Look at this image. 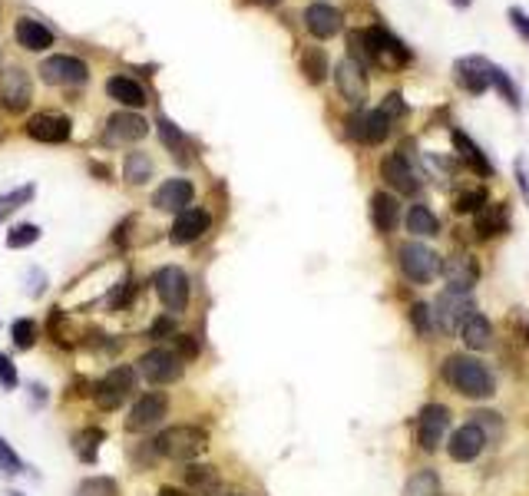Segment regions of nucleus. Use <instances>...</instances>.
<instances>
[{
    "mask_svg": "<svg viewBox=\"0 0 529 496\" xmlns=\"http://www.w3.org/2000/svg\"><path fill=\"white\" fill-rule=\"evenodd\" d=\"M347 56L357 66H377V70H407L414 64V50L404 44L394 30L384 24H371L364 30L347 34Z\"/></svg>",
    "mask_w": 529,
    "mask_h": 496,
    "instance_id": "f257e3e1",
    "label": "nucleus"
},
{
    "mask_svg": "<svg viewBox=\"0 0 529 496\" xmlns=\"http://www.w3.org/2000/svg\"><path fill=\"white\" fill-rule=\"evenodd\" d=\"M440 374L466 401H486V397H493V387H496L490 368L480 358H470V354H450Z\"/></svg>",
    "mask_w": 529,
    "mask_h": 496,
    "instance_id": "f03ea898",
    "label": "nucleus"
},
{
    "mask_svg": "<svg viewBox=\"0 0 529 496\" xmlns=\"http://www.w3.org/2000/svg\"><path fill=\"white\" fill-rule=\"evenodd\" d=\"M205 447H209V433L202 431V427H195V423L165 427L153 441V451L165 460H175V463H192L199 453H205Z\"/></svg>",
    "mask_w": 529,
    "mask_h": 496,
    "instance_id": "7ed1b4c3",
    "label": "nucleus"
},
{
    "mask_svg": "<svg viewBox=\"0 0 529 496\" xmlns=\"http://www.w3.org/2000/svg\"><path fill=\"white\" fill-rule=\"evenodd\" d=\"M381 179L391 185L394 193L417 195L424 185V169L417 165V156H411V143H404L397 153H387L381 159Z\"/></svg>",
    "mask_w": 529,
    "mask_h": 496,
    "instance_id": "20e7f679",
    "label": "nucleus"
},
{
    "mask_svg": "<svg viewBox=\"0 0 529 496\" xmlns=\"http://www.w3.org/2000/svg\"><path fill=\"white\" fill-rule=\"evenodd\" d=\"M136 381H139L136 364H116L103 381L93 384L90 397H93V404H96V411L110 413V411H116V407H123V401L136 391Z\"/></svg>",
    "mask_w": 529,
    "mask_h": 496,
    "instance_id": "39448f33",
    "label": "nucleus"
},
{
    "mask_svg": "<svg viewBox=\"0 0 529 496\" xmlns=\"http://www.w3.org/2000/svg\"><path fill=\"white\" fill-rule=\"evenodd\" d=\"M397 265H401L407 282H414V285H430V282L440 275V265H444V262H440V255L430 245L411 239L397 248Z\"/></svg>",
    "mask_w": 529,
    "mask_h": 496,
    "instance_id": "423d86ee",
    "label": "nucleus"
},
{
    "mask_svg": "<svg viewBox=\"0 0 529 496\" xmlns=\"http://www.w3.org/2000/svg\"><path fill=\"white\" fill-rule=\"evenodd\" d=\"M136 371L146 377L149 384L163 387V384H175L185 371V361L175 354V348H165V344H155V348L143 351L136 361Z\"/></svg>",
    "mask_w": 529,
    "mask_h": 496,
    "instance_id": "0eeeda50",
    "label": "nucleus"
},
{
    "mask_svg": "<svg viewBox=\"0 0 529 496\" xmlns=\"http://www.w3.org/2000/svg\"><path fill=\"white\" fill-rule=\"evenodd\" d=\"M153 288L169 314H183L189 308V275L179 265H163L153 275Z\"/></svg>",
    "mask_w": 529,
    "mask_h": 496,
    "instance_id": "6e6552de",
    "label": "nucleus"
},
{
    "mask_svg": "<svg viewBox=\"0 0 529 496\" xmlns=\"http://www.w3.org/2000/svg\"><path fill=\"white\" fill-rule=\"evenodd\" d=\"M474 312H476V304H474V298H470V292L444 288L440 298L434 302V324H437L440 331H447V334H456L460 324H464Z\"/></svg>",
    "mask_w": 529,
    "mask_h": 496,
    "instance_id": "1a4fd4ad",
    "label": "nucleus"
},
{
    "mask_svg": "<svg viewBox=\"0 0 529 496\" xmlns=\"http://www.w3.org/2000/svg\"><path fill=\"white\" fill-rule=\"evenodd\" d=\"M394 120L381 110H354L347 116V136L361 143V146H381L391 136Z\"/></svg>",
    "mask_w": 529,
    "mask_h": 496,
    "instance_id": "9d476101",
    "label": "nucleus"
},
{
    "mask_svg": "<svg viewBox=\"0 0 529 496\" xmlns=\"http://www.w3.org/2000/svg\"><path fill=\"white\" fill-rule=\"evenodd\" d=\"M37 74L50 86H83V83L90 80V66L83 64L80 56L56 54V56H46Z\"/></svg>",
    "mask_w": 529,
    "mask_h": 496,
    "instance_id": "9b49d317",
    "label": "nucleus"
},
{
    "mask_svg": "<svg viewBox=\"0 0 529 496\" xmlns=\"http://www.w3.org/2000/svg\"><path fill=\"white\" fill-rule=\"evenodd\" d=\"M34 100V83L24 66L0 70V106L7 113H24Z\"/></svg>",
    "mask_w": 529,
    "mask_h": 496,
    "instance_id": "f8f14e48",
    "label": "nucleus"
},
{
    "mask_svg": "<svg viewBox=\"0 0 529 496\" xmlns=\"http://www.w3.org/2000/svg\"><path fill=\"white\" fill-rule=\"evenodd\" d=\"M450 411L444 404H424L417 413V447L424 453L440 451V443L447 437Z\"/></svg>",
    "mask_w": 529,
    "mask_h": 496,
    "instance_id": "ddd939ff",
    "label": "nucleus"
},
{
    "mask_svg": "<svg viewBox=\"0 0 529 496\" xmlns=\"http://www.w3.org/2000/svg\"><path fill=\"white\" fill-rule=\"evenodd\" d=\"M490 76H493V60L480 54H470V56H460L454 64V80L456 86L470 96H484L490 90Z\"/></svg>",
    "mask_w": 529,
    "mask_h": 496,
    "instance_id": "4468645a",
    "label": "nucleus"
},
{
    "mask_svg": "<svg viewBox=\"0 0 529 496\" xmlns=\"http://www.w3.org/2000/svg\"><path fill=\"white\" fill-rule=\"evenodd\" d=\"M165 413H169V397H165L163 391H149V394L139 397L136 404H133V411H129L126 431L129 433L153 431V427H159V423L165 421Z\"/></svg>",
    "mask_w": 529,
    "mask_h": 496,
    "instance_id": "2eb2a0df",
    "label": "nucleus"
},
{
    "mask_svg": "<svg viewBox=\"0 0 529 496\" xmlns=\"http://www.w3.org/2000/svg\"><path fill=\"white\" fill-rule=\"evenodd\" d=\"M149 136V123L133 110L113 113L106 120V129H103V143L106 146H133L139 139Z\"/></svg>",
    "mask_w": 529,
    "mask_h": 496,
    "instance_id": "dca6fc26",
    "label": "nucleus"
},
{
    "mask_svg": "<svg viewBox=\"0 0 529 496\" xmlns=\"http://www.w3.org/2000/svg\"><path fill=\"white\" fill-rule=\"evenodd\" d=\"M70 133H74V120L64 116V113L44 110V113H34L27 120V136L34 143H44V146H60V143L70 139Z\"/></svg>",
    "mask_w": 529,
    "mask_h": 496,
    "instance_id": "f3484780",
    "label": "nucleus"
},
{
    "mask_svg": "<svg viewBox=\"0 0 529 496\" xmlns=\"http://www.w3.org/2000/svg\"><path fill=\"white\" fill-rule=\"evenodd\" d=\"M334 83H338L341 100H347V106L364 110V103H367V74H364V66H357L351 56H344V60H338V66H334Z\"/></svg>",
    "mask_w": 529,
    "mask_h": 496,
    "instance_id": "a211bd4d",
    "label": "nucleus"
},
{
    "mask_svg": "<svg viewBox=\"0 0 529 496\" xmlns=\"http://www.w3.org/2000/svg\"><path fill=\"white\" fill-rule=\"evenodd\" d=\"M304 30H308L314 40H331L344 30V14H341L334 4H324V0H314L304 7Z\"/></svg>",
    "mask_w": 529,
    "mask_h": 496,
    "instance_id": "6ab92c4d",
    "label": "nucleus"
},
{
    "mask_svg": "<svg viewBox=\"0 0 529 496\" xmlns=\"http://www.w3.org/2000/svg\"><path fill=\"white\" fill-rule=\"evenodd\" d=\"M212 229V215L199 205H189L185 212H179L173 222V229H169V242L173 245H192V242H199L205 232Z\"/></svg>",
    "mask_w": 529,
    "mask_h": 496,
    "instance_id": "aec40b11",
    "label": "nucleus"
},
{
    "mask_svg": "<svg viewBox=\"0 0 529 496\" xmlns=\"http://www.w3.org/2000/svg\"><path fill=\"white\" fill-rule=\"evenodd\" d=\"M486 447V433L476 427V423H464V427H456L450 433L447 441V453L454 463H474Z\"/></svg>",
    "mask_w": 529,
    "mask_h": 496,
    "instance_id": "412c9836",
    "label": "nucleus"
},
{
    "mask_svg": "<svg viewBox=\"0 0 529 496\" xmlns=\"http://www.w3.org/2000/svg\"><path fill=\"white\" fill-rule=\"evenodd\" d=\"M192 199H195V185L189 183V179H165L159 189L153 193V205L159 212H185L192 205Z\"/></svg>",
    "mask_w": 529,
    "mask_h": 496,
    "instance_id": "4be33fe9",
    "label": "nucleus"
},
{
    "mask_svg": "<svg viewBox=\"0 0 529 496\" xmlns=\"http://www.w3.org/2000/svg\"><path fill=\"white\" fill-rule=\"evenodd\" d=\"M450 139H454L456 159H460V163H464L466 169H474V173L484 175V179H490V175L496 173L493 159L486 156L484 149L476 146V139L470 136V133H464V129H454V133H450Z\"/></svg>",
    "mask_w": 529,
    "mask_h": 496,
    "instance_id": "5701e85b",
    "label": "nucleus"
},
{
    "mask_svg": "<svg viewBox=\"0 0 529 496\" xmlns=\"http://www.w3.org/2000/svg\"><path fill=\"white\" fill-rule=\"evenodd\" d=\"M440 275L447 278V288L456 292H470V288L480 282V262L474 255H450L444 265H440Z\"/></svg>",
    "mask_w": 529,
    "mask_h": 496,
    "instance_id": "b1692460",
    "label": "nucleus"
},
{
    "mask_svg": "<svg viewBox=\"0 0 529 496\" xmlns=\"http://www.w3.org/2000/svg\"><path fill=\"white\" fill-rule=\"evenodd\" d=\"M183 480L192 496H219V490H222V473H219V467H212V463H195V460H192V463H185Z\"/></svg>",
    "mask_w": 529,
    "mask_h": 496,
    "instance_id": "393cba45",
    "label": "nucleus"
},
{
    "mask_svg": "<svg viewBox=\"0 0 529 496\" xmlns=\"http://www.w3.org/2000/svg\"><path fill=\"white\" fill-rule=\"evenodd\" d=\"M474 232L480 239H496L510 232V205L506 203H486L474 215Z\"/></svg>",
    "mask_w": 529,
    "mask_h": 496,
    "instance_id": "a878e982",
    "label": "nucleus"
},
{
    "mask_svg": "<svg viewBox=\"0 0 529 496\" xmlns=\"http://www.w3.org/2000/svg\"><path fill=\"white\" fill-rule=\"evenodd\" d=\"M14 40H17L24 50H30V54H40L46 46H54L50 27H44V24L34 17H20L17 24H14Z\"/></svg>",
    "mask_w": 529,
    "mask_h": 496,
    "instance_id": "bb28decb",
    "label": "nucleus"
},
{
    "mask_svg": "<svg viewBox=\"0 0 529 496\" xmlns=\"http://www.w3.org/2000/svg\"><path fill=\"white\" fill-rule=\"evenodd\" d=\"M456 338L464 341V344L470 351H486V348H493V324H490V318H486V314H480V312H474L464 324H460Z\"/></svg>",
    "mask_w": 529,
    "mask_h": 496,
    "instance_id": "cd10ccee",
    "label": "nucleus"
},
{
    "mask_svg": "<svg viewBox=\"0 0 529 496\" xmlns=\"http://www.w3.org/2000/svg\"><path fill=\"white\" fill-rule=\"evenodd\" d=\"M46 334H50V341H54L56 348H64V351L76 348L80 338H83L80 331L74 328V322H70V312H64L60 304L50 308V318H46Z\"/></svg>",
    "mask_w": 529,
    "mask_h": 496,
    "instance_id": "c85d7f7f",
    "label": "nucleus"
},
{
    "mask_svg": "<svg viewBox=\"0 0 529 496\" xmlns=\"http://www.w3.org/2000/svg\"><path fill=\"white\" fill-rule=\"evenodd\" d=\"M401 219V203L394 193H374L371 195V222L381 235H391L394 225Z\"/></svg>",
    "mask_w": 529,
    "mask_h": 496,
    "instance_id": "c756f323",
    "label": "nucleus"
},
{
    "mask_svg": "<svg viewBox=\"0 0 529 496\" xmlns=\"http://www.w3.org/2000/svg\"><path fill=\"white\" fill-rule=\"evenodd\" d=\"M106 93H110L116 103H123L126 110H143L149 103L146 90H143L139 80H133V76H110V80H106Z\"/></svg>",
    "mask_w": 529,
    "mask_h": 496,
    "instance_id": "7c9ffc66",
    "label": "nucleus"
},
{
    "mask_svg": "<svg viewBox=\"0 0 529 496\" xmlns=\"http://www.w3.org/2000/svg\"><path fill=\"white\" fill-rule=\"evenodd\" d=\"M407 232H411L414 239H434V235H440V219L437 212L430 209L427 203H414L411 209H407Z\"/></svg>",
    "mask_w": 529,
    "mask_h": 496,
    "instance_id": "2f4dec72",
    "label": "nucleus"
},
{
    "mask_svg": "<svg viewBox=\"0 0 529 496\" xmlns=\"http://www.w3.org/2000/svg\"><path fill=\"white\" fill-rule=\"evenodd\" d=\"M302 74L311 86H321V83L328 80L331 74V60L328 54L321 50V46H304L302 50Z\"/></svg>",
    "mask_w": 529,
    "mask_h": 496,
    "instance_id": "473e14b6",
    "label": "nucleus"
},
{
    "mask_svg": "<svg viewBox=\"0 0 529 496\" xmlns=\"http://www.w3.org/2000/svg\"><path fill=\"white\" fill-rule=\"evenodd\" d=\"M155 126H159V139H163V146L169 149V153H173L179 163H185V159H189V146H192L189 136H185L183 129L175 126L169 116H159V123H155Z\"/></svg>",
    "mask_w": 529,
    "mask_h": 496,
    "instance_id": "72a5a7b5",
    "label": "nucleus"
},
{
    "mask_svg": "<svg viewBox=\"0 0 529 496\" xmlns=\"http://www.w3.org/2000/svg\"><path fill=\"white\" fill-rule=\"evenodd\" d=\"M420 169H424L437 185H450L456 179V159L440 156V153H424V156H420Z\"/></svg>",
    "mask_w": 529,
    "mask_h": 496,
    "instance_id": "f704fd0d",
    "label": "nucleus"
},
{
    "mask_svg": "<svg viewBox=\"0 0 529 496\" xmlns=\"http://www.w3.org/2000/svg\"><path fill=\"white\" fill-rule=\"evenodd\" d=\"M155 165L153 159H149V153H129L126 163H123V179H126L129 185H146L149 179H153Z\"/></svg>",
    "mask_w": 529,
    "mask_h": 496,
    "instance_id": "c9c22d12",
    "label": "nucleus"
},
{
    "mask_svg": "<svg viewBox=\"0 0 529 496\" xmlns=\"http://www.w3.org/2000/svg\"><path fill=\"white\" fill-rule=\"evenodd\" d=\"M103 441H106V433H103L100 427H86V431L74 433V451H76V457H80L83 463H96Z\"/></svg>",
    "mask_w": 529,
    "mask_h": 496,
    "instance_id": "e433bc0d",
    "label": "nucleus"
},
{
    "mask_svg": "<svg viewBox=\"0 0 529 496\" xmlns=\"http://www.w3.org/2000/svg\"><path fill=\"white\" fill-rule=\"evenodd\" d=\"M490 86L496 93H500V100L510 106V110H520L523 106V96H520V86H516V80H513L503 66H496L493 64V76H490Z\"/></svg>",
    "mask_w": 529,
    "mask_h": 496,
    "instance_id": "4c0bfd02",
    "label": "nucleus"
},
{
    "mask_svg": "<svg viewBox=\"0 0 529 496\" xmlns=\"http://www.w3.org/2000/svg\"><path fill=\"white\" fill-rule=\"evenodd\" d=\"M34 195H37V185L34 183H24V185H17V189H10V193L0 195V225H4L17 209H24Z\"/></svg>",
    "mask_w": 529,
    "mask_h": 496,
    "instance_id": "58836bf2",
    "label": "nucleus"
},
{
    "mask_svg": "<svg viewBox=\"0 0 529 496\" xmlns=\"http://www.w3.org/2000/svg\"><path fill=\"white\" fill-rule=\"evenodd\" d=\"M486 203H490L486 189H484V185H474V189H464V193H456L454 212H456V215H476V212L484 209Z\"/></svg>",
    "mask_w": 529,
    "mask_h": 496,
    "instance_id": "ea45409f",
    "label": "nucleus"
},
{
    "mask_svg": "<svg viewBox=\"0 0 529 496\" xmlns=\"http://www.w3.org/2000/svg\"><path fill=\"white\" fill-rule=\"evenodd\" d=\"M10 338H14V348L17 351H30L40 341V324L34 318H17L10 324Z\"/></svg>",
    "mask_w": 529,
    "mask_h": 496,
    "instance_id": "a19ab883",
    "label": "nucleus"
},
{
    "mask_svg": "<svg viewBox=\"0 0 529 496\" xmlns=\"http://www.w3.org/2000/svg\"><path fill=\"white\" fill-rule=\"evenodd\" d=\"M437 493H440L437 470H417V473L407 480V490H404V496H437Z\"/></svg>",
    "mask_w": 529,
    "mask_h": 496,
    "instance_id": "79ce46f5",
    "label": "nucleus"
},
{
    "mask_svg": "<svg viewBox=\"0 0 529 496\" xmlns=\"http://www.w3.org/2000/svg\"><path fill=\"white\" fill-rule=\"evenodd\" d=\"M40 225H34V222H20V225H14V229H7V248H27L34 245V242H40Z\"/></svg>",
    "mask_w": 529,
    "mask_h": 496,
    "instance_id": "37998d69",
    "label": "nucleus"
},
{
    "mask_svg": "<svg viewBox=\"0 0 529 496\" xmlns=\"http://www.w3.org/2000/svg\"><path fill=\"white\" fill-rule=\"evenodd\" d=\"M76 496H119V483L113 477H86L76 487Z\"/></svg>",
    "mask_w": 529,
    "mask_h": 496,
    "instance_id": "c03bdc74",
    "label": "nucleus"
},
{
    "mask_svg": "<svg viewBox=\"0 0 529 496\" xmlns=\"http://www.w3.org/2000/svg\"><path fill=\"white\" fill-rule=\"evenodd\" d=\"M411 324L414 331H417L420 338H430L434 331H437V324H434V308L424 302H414L411 304Z\"/></svg>",
    "mask_w": 529,
    "mask_h": 496,
    "instance_id": "a18cd8bd",
    "label": "nucleus"
},
{
    "mask_svg": "<svg viewBox=\"0 0 529 496\" xmlns=\"http://www.w3.org/2000/svg\"><path fill=\"white\" fill-rule=\"evenodd\" d=\"M0 473H4V477H20V473H27V463L20 460V453L14 451L4 437H0Z\"/></svg>",
    "mask_w": 529,
    "mask_h": 496,
    "instance_id": "49530a36",
    "label": "nucleus"
},
{
    "mask_svg": "<svg viewBox=\"0 0 529 496\" xmlns=\"http://www.w3.org/2000/svg\"><path fill=\"white\" fill-rule=\"evenodd\" d=\"M46 288H50V278H46V272L44 268H27V272H24V292H27V298H34V302H37V298H44L46 294Z\"/></svg>",
    "mask_w": 529,
    "mask_h": 496,
    "instance_id": "de8ad7c7",
    "label": "nucleus"
},
{
    "mask_svg": "<svg viewBox=\"0 0 529 496\" xmlns=\"http://www.w3.org/2000/svg\"><path fill=\"white\" fill-rule=\"evenodd\" d=\"M470 423H476V427L486 433V441H490V437H500L503 433L500 413H493V411H476L474 417H470Z\"/></svg>",
    "mask_w": 529,
    "mask_h": 496,
    "instance_id": "09e8293b",
    "label": "nucleus"
},
{
    "mask_svg": "<svg viewBox=\"0 0 529 496\" xmlns=\"http://www.w3.org/2000/svg\"><path fill=\"white\" fill-rule=\"evenodd\" d=\"M133 298H136V282L133 275H123V282L110 292V308H126Z\"/></svg>",
    "mask_w": 529,
    "mask_h": 496,
    "instance_id": "8fccbe9b",
    "label": "nucleus"
},
{
    "mask_svg": "<svg viewBox=\"0 0 529 496\" xmlns=\"http://www.w3.org/2000/svg\"><path fill=\"white\" fill-rule=\"evenodd\" d=\"M17 384H20L17 364H14V358H10V354H4V351H0V387H4V391H17Z\"/></svg>",
    "mask_w": 529,
    "mask_h": 496,
    "instance_id": "3c124183",
    "label": "nucleus"
},
{
    "mask_svg": "<svg viewBox=\"0 0 529 496\" xmlns=\"http://www.w3.org/2000/svg\"><path fill=\"white\" fill-rule=\"evenodd\" d=\"M149 338H153V341L175 338V314H159V318L149 324Z\"/></svg>",
    "mask_w": 529,
    "mask_h": 496,
    "instance_id": "603ef678",
    "label": "nucleus"
},
{
    "mask_svg": "<svg viewBox=\"0 0 529 496\" xmlns=\"http://www.w3.org/2000/svg\"><path fill=\"white\" fill-rule=\"evenodd\" d=\"M175 354L189 364V361L199 358V338L195 334H175Z\"/></svg>",
    "mask_w": 529,
    "mask_h": 496,
    "instance_id": "864d4df0",
    "label": "nucleus"
},
{
    "mask_svg": "<svg viewBox=\"0 0 529 496\" xmlns=\"http://www.w3.org/2000/svg\"><path fill=\"white\" fill-rule=\"evenodd\" d=\"M506 17H510V27L513 34L523 40V44H529V14L523 7H510L506 10Z\"/></svg>",
    "mask_w": 529,
    "mask_h": 496,
    "instance_id": "5fc2aeb1",
    "label": "nucleus"
},
{
    "mask_svg": "<svg viewBox=\"0 0 529 496\" xmlns=\"http://www.w3.org/2000/svg\"><path fill=\"white\" fill-rule=\"evenodd\" d=\"M377 110L387 113L391 120H401V116H407V103H404L401 93H387V96H384V103L377 106Z\"/></svg>",
    "mask_w": 529,
    "mask_h": 496,
    "instance_id": "6e6d98bb",
    "label": "nucleus"
},
{
    "mask_svg": "<svg viewBox=\"0 0 529 496\" xmlns=\"http://www.w3.org/2000/svg\"><path fill=\"white\" fill-rule=\"evenodd\" d=\"M513 175H516V185H520L523 199H526V205H529V169H526V159H516V163H513Z\"/></svg>",
    "mask_w": 529,
    "mask_h": 496,
    "instance_id": "4d7b16f0",
    "label": "nucleus"
},
{
    "mask_svg": "<svg viewBox=\"0 0 529 496\" xmlns=\"http://www.w3.org/2000/svg\"><path fill=\"white\" fill-rule=\"evenodd\" d=\"M129 229H133V219H123V222H119L116 229H113V245H116V248H126Z\"/></svg>",
    "mask_w": 529,
    "mask_h": 496,
    "instance_id": "13d9d810",
    "label": "nucleus"
},
{
    "mask_svg": "<svg viewBox=\"0 0 529 496\" xmlns=\"http://www.w3.org/2000/svg\"><path fill=\"white\" fill-rule=\"evenodd\" d=\"M30 407H46V387L44 384H30Z\"/></svg>",
    "mask_w": 529,
    "mask_h": 496,
    "instance_id": "bf43d9fd",
    "label": "nucleus"
},
{
    "mask_svg": "<svg viewBox=\"0 0 529 496\" xmlns=\"http://www.w3.org/2000/svg\"><path fill=\"white\" fill-rule=\"evenodd\" d=\"M523 344V351H526V358H529V318H523L520 314V338H516Z\"/></svg>",
    "mask_w": 529,
    "mask_h": 496,
    "instance_id": "052dcab7",
    "label": "nucleus"
},
{
    "mask_svg": "<svg viewBox=\"0 0 529 496\" xmlns=\"http://www.w3.org/2000/svg\"><path fill=\"white\" fill-rule=\"evenodd\" d=\"M155 496H192L189 490H183V487H159V493Z\"/></svg>",
    "mask_w": 529,
    "mask_h": 496,
    "instance_id": "680f3d73",
    "label": "nucleus"
},
{
    "mask_svg": "<svg viewBox=\"0 0 529 496\" xmlns=\"http://www.w3.org/2000/svg\"><path fill=\"white\" fill-rule=\"evenodd\" d=\"M248 4H258V7H278L282 0H248Z\"/></svg>",
    "mask_w": 529,
    "mask_h": 496,
    "instance_id": "e2e57ef3",
    "label": "nucleus"
},
{
    "mask_svg": "<svg viewBox=\"0 0 529 496\" xmlns=\"http://www.w3.org/2000/svg\"><path fill=\"white\" fill-rule=\"evenodd\" d=\"M450 4H454L456 10H466V7H470V4H474V0H450Z\"/></svg>",
    "mask_w": 529,
    "mask_h": 496,
    "instance_id": "0e129e2a",
    "label": "nucleus"
},
{
    "mask_svg": "<svg viewBox=\"0 0 529 496\" xmlns=\"http://www.w3.org/2000/svg\"><path fill=\"white\" fill-rule=\"evenodd\" d=\"M4 496H24V493H20V490H7Z\"/></svg>",
    "mask_w": 529,
    "mask_h": 496,
    "instance_id": "69168bd1",
    "label": "nucleus"
},
{
    "mask_svg": "<svg viewBox=\"0 0 529 496\" xmlns=\"http://www.w3.org/2000/svg\"><path fill=\"white\" fill-rule=\"evenodd\" d=\"M228 496H242V493H228Z\"/></svg>",
    "mask_w": 529,
    "mask_h": 496,
    "instance_id": "338daca9",
    "label": "nucleus"
},
{
    "mask_svg": "<svg viewBox=\"0 0 529 496\" xmlns=\"http://www.w3.org/2000/svg\"><path fill=\"white\" fill-rule=\"evenodd\" d=\"M437 496H440V493H437Z\"/></svg>",
    "mask_w": 529,
    "mask_h": 496,
    "instance_id": "774afa93",
    "label": "nucleus"
}]
</instances>
